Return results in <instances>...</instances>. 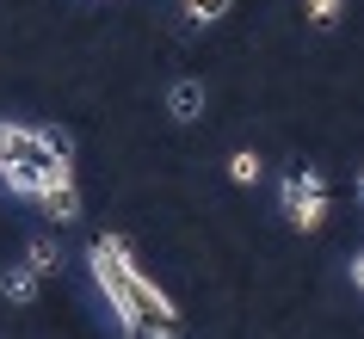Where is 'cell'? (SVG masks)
Listing matches in <instances>:
<instances>
[{
    "instance_id": "obj_1",
    "label": "cell",
    "mask_w": 364,
    "mask_h": 339,
    "mask_svg": "<svg viewBox=\"0 0 364 339\" xmlns=\"http://www.w3.org/2000/svg\"><path fill=\"white\" fill-rule=\"evenodd\" d=\"M87 265H93V284H99V296L112 302L124 339H179L186 333V321L173 315V302L161 296L154 278L136 265V253H130L124 235H99V241L87 247Z\"/></svg>"
},
{
    "instance_id": "obj_2",
    "label": "cell",
    "mask_w": 364,
    "mask_h": 339,
    "mask_svg": "<svg viewBox=\"0 0 364 339\" xmlns=\"http://www.w3.org/2000/svg\"><path fill=\"white\" fill-rule=\"evenodd\" d=\"M284 222L303 228V235H315V228L327 222V179L315 167H296L284 179Z\"/></svg>"
},
{
    "instance_id": "obj_3",
    "label": "cell",
    "mask_w": 364,
    "mask_h": 339,
    "mask_svg": "<svg viewBox=\"0 0 364 339\" xmlns=\"http://www.w3.org/2000/svg\"><path fill=\"white\" fill-rule=\"evenodd\" d=\"M62 154L50 142V124L31 130V124H0V173L6 167H56Z\"/></svg>"
},
{
    "instance_id": "obj_4",
    "label": "cell",
    "mask_w": 364,
    "mask_h": 339,
    "mask_svg": "<svg viewBox=\"0 0 364 339\" xmlns=\"http://www.w3.org/2000/svg\"><path fill=\"white\" fill-rule=\"evenodd\" d=\"M38 210H43V216H56V222H75V216H80V191H75V173H62L56 185H50V191L38 198Z\"/></svg>"
},
{
    "instance_id": "obj_5",
    "label": "cell",
    "mask_w": 364,
    "mask_h": 339,
    "mask_svg": "<svg viewBox=\"0 0 364 339\" xmlns=\"http://www.w3.org/2000/svg\"><path fill=\"white\" fill-rule=\"evenodd\" d=\"M167 112L179 117V124H192V117L204 112V87H198V80H173L167 87Z\"/></svg>"
},
{
    "instance_id": "obj_6",
    "label": "cell",
    "mask_w": 364,
    "mask_h": 339,
    "mask_svg": "<svg viewBox=\"0 0 364 339\" xmlns=\"http://www.w3.org/2000/svg\"><path fill=\"white\" fill-rule=\"evenodd\" d=\"M0 290H6V302H38V290H43V278L38 271H31V265H19V271H6V284H0Z\"/></svg>"
},
{
    "instance_id": "obj_7",
    "label": "cell",
    "mask_w": 364,
    "mask_h": 339,
    "mask_svg": "<svg viewBox=\"0 0 364 339\" xmlns=\"http://www.w3.org/2000/svg\"><path fill=\"white\" fill-rule=\"evenodd\" d=\"M25 265H31L38 278H56V271H62V247H56V241H43V235H38V241L25 247Z\"/></svg>"
},
{
    "instance_id": "obj_8",
    "label": "cell",
    "mask_w": 364,
    "mask_h": 339,
    "mask_svg": "<svg viewBox=\"0 0 364 339\" xmlns=\"http://www.w3.org/2000/svg\"><path fill=\"white\" fill-rule=\"evenodd\" d=\"M229 6L235 0H179V19L186 25H216V19H229Z\"/></svg>"
},
{
    "instance_id": "obj_9",
    "label": "cell",
    "mask_w": 364,
    "mask_h": 339,
    "mask_svg": "<svg viewBox=\"0 0 364 339\" xmlns=\"http://www.w3.org/2000/svg\"><path fill=\"white\" fill-rule=\"evenodd\" d=\"M229 179H235V185H253V179H259V154H253V149H241V154L229 161Z\"/></svg>"
},
{
    "instance_id": "obj_10",
    "label": "cell",
    "mask_w": 364,
    "mask_h": 339,
    "mask_svg": "<svg viewBox=\"0 0 364 339\" xmlns=\"http://www.w3.org/2000/svg\"><path fill=\"white\" fill-rule=\"evenodd\" d=\"M309 25L315 31H333L340 25V0H309Z\"/></svg>"
},
{
    "instance_id": "obj_11",
    "label": "cell",
    "mask_w": 364,
    "mask_h": 339,
    "mask_svg": "<svg viewBox=\"0 0 364 339\" xmlns=\"http://www.w3.org/2000/svg\"><path fill=\"white\" fill-rule=\"evenodd\" d=\"M352 290H358V296H364V253H358V259H352Z\"/></svg>"
},
{
    "instance_id": "obj_12",
    "label": "cell",
    "mask_w": 364,
    "mask_h": 339,
    "mask_svg": "<svg viewBox=\"0 0 364 339\" xmlns=\"http://www.w3.org/2000/svg\"><path fill=\"white\" fill-rule=\"evenodd\" d=\"M358 198H364V179H358Z\"/></svg>"
}]
</instances>
